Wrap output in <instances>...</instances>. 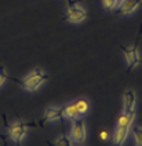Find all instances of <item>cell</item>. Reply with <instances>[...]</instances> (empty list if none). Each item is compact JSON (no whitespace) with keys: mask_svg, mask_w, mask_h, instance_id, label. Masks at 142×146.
<instances>
[{"mask_svg":"<svg viewBox=\"0 0 142 146\" xmlns=\"http://www.w3.org/2000/svg\"><path fill=\"white\" fill-rule=\"evenodd\" d=\"M28 134V127L22 123H13L9 127V137L14 142H21Z\"/></svg>","mask_w":142,"mask_h":146,"instance_id":"5b68a950","label":"cell"},{"mask_svg":"<svg viewBox=\"0 0 142 146\" xmlns=\"http://www.w3.org/2000/svg\"><path fill=\"white\" fill-rule=\"evenodd\" d=\"M130 130L128 127H116L115 130V135H113V145L115 146H121L125 142V139L130 134Z\"/></svg>","mask_w":142,"mask_h":146,"instance_id":"52a82bcc","label":"cell"},{"mask_svg":"<svg viewBox=\"0 0 142 146\" xmlns=\"http://www.w3.org/2000/svg\"><path fill=\"white\" fill-rule=\"evenodd\" d=\"M102 4L108 10H115L121 4V0H102Z\"/></svg>","mask_w":142,"mask_h":146,"instance_id":"5bb4252c","label":"cell"},{"mask_svg":"<svg viewBox=\"0 0 142 146\" xmlns=\"http://www.w3.org/2000/svg\"><path fill=\"white\" fill-rule=\"evenodd\" d=\"M88 18V13L87 10L82 6V4H77V3H72L69 8H68V14H66V19L69 22H73V24H80Z\"/></svg>","mask_w":142,"mask_h":146,"instance_id":"3957f363","label":"cell"},{"mask_svg":"<svg viewBox=\"0 0 142 146\" xmlns=\"http://www.w3.org/2000/svg\"><path fill=\"white\" fill-rule=\"evenodd\" d=\"M75 104H76L77 110L80 112L82 116L87 113V112H88V109H90V104H88V101H87V99H84V98H80V99L75 101Z\"/></svg>","mask_w":142,"mask_h":146,"instance_id":"7c38bea8","label":"cell"},{"mask_svg":"<svg viewBox=\"0 0 142 146\" xmlns=\"http://www.w3.org/2000/svg\"><path fill=\"white\" fill-rule=\"evenodd\" d=\"M6 79H7V74H6V72H4L3 69H0V86H3V83L6 81Z\"/></svg>","mask_w":142,"mask_h":146,"instance_id":"2e32d148","label":"cell"},{"mask_svg":"<svg viewBox=\"0 0 142 146\" xmlns=\"http://www.w3.org/2000/svg\"><path fill=\"white\" fill-rule=\"evenodd\" d=\"M142 0H121L120 4V13L123 14H131L141 6Z\"/></svg>","mask_w":142,"mask_h":146,"instance_id":"9c48e42d","label":"cell"},{"mask_svg":"<svg viewBox=\"0 0 142 146\" xmlns=\"http://www.w3.org/2000/svg\"><path fill=\"white\" fill-rule=\"evenodd\" d=\"M108 137H109V134L106 132V131H102V132L100 134V138L102 139V141H106V139H108Z\"/></svg>","mask_w":142,"mask_h":146,"instance_id":"e0dca14e","label":"cell"},{"mask_svg":"<svg viewBox=\"0 0 142 146\" xmlns=\"http://www.w3.org/2000/svg\"><path fill=\"white\" fill-rule=\"evenodd\" d=\"M62 114H64V119H68V120H76V119H80L82 117V114L80 112L77 110V108H76V104L75 102H72V104H69V105L64 106V109H62Z\"/></svg>","mask_w":142,"mask_h":146,"instance_id":"ba28073f","label":"cell"},{"mask_svg":"<svg viewBox=\"0 0 142 146\" xmlns=\"http://www.w3.org/2000/svg\"><path fill=\"white\" fill-rule=\"evenodd\" d=\"M133 134H134V139H135V145L142 146V127H134Z\"/></svg>","mask_w":142,"mask_h":146,"instance_id":"4fadbf2b","label":"cell"},{"mask_svg":"<svg viewBox=\"0 0 142 146\" xmlns=\"http://www.w3.org/2000/svg\"><path fill=\"white\" fill-rule=\"evenodd\" d=\"M86 135H87V131H86V123L82 119H76L72 123V127L69 131V138L73 143H83L86 141Z\"/></svg>","mask_w":142,"mask_h":146,"instance_id":"7a4b0ae2","label":"cell"},{"mask_svg":"<svg viewBox=\"0 0 142 146\" xmlns=\"http://www.w3.org/2000/svg\"><path fill=\"white\" fill-rule=\"evenodd\" d=\"M62 109L64 108H55V106H50L46 109V120L47 121H58L64 117L62 114Z\"/></svg>","mask_w":142,"mask_h":146,"instance_id":"30bf717a","label":"cell"},{"mask_svg":"<svg viewBox=\"0 0 142 146\" xmlns=\"http://www.w3.org/2000/svg\"><path fill=\"white\" fill-rule=\"evenodd\" d=\"M121 50H123V52H124V55H125L128 70H131L135 66L142 64L141 55H139V51H138L137 46H134V47H124V46H121Z\"/></svg>","mask_w":142,"mask_h":146,"instance_id":"277c9868","label":"cell"},{"mask_svg":"<svg viewBox=\"0 0 142 146\" xmlns=\"http://www.w3.org/2000/svg\"><path fill=\"white\" fill-rule=\"evenodd\" d=\"M46 80H47V73H46V70L37 68V69L31 70V72L24 77L22 87L25 90H28V91H32V92H33V91H36Z\"/></svg>","mask_w":142,"mask_h":146,"instance_id":"6da1fadb","label":"cell"},{"mask_svg":"<svg viewBox=\"0 0 142 146\" xmlns=\"http://www.w3.org/2000/svg\"><path fill=\"white\" fill-rule=\"evenodd\" d=\"M72 141L69 138V135L65 137V135H62V137H59L55 142H54V146H72Z\"/></svg>","mask_w":142,"mask_h":146,"instance_id":"9a60e30c","label":"cell"},{"mask_svg":"<svg viewBox=\"0 0 142 146\" xmlns=\"http://www.w3.org/2000/svg\"><path fill=\"white\" fill-rule=\"evenodd\" d=\"M137 94L134 90H125L123 94V113H135Z\"/></svg>","mask_w":142,"mask_h":146,"instance_id":"8992f818","label":"cell"},{"mask_svg":"<svg viewBox=\"0 0 142 146\" xmlns=\"http://www.w3.org/2000/svg\"><path fill=\"white\" fill-rule=\"evenodd\" d=\"M135 113H123L117 120V127H128L131 128Z\"/></svg>","mask_w":142,"mask_h":146,"instance_id":"8fae6325","label":"cell"}]
</instances>
